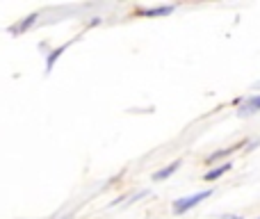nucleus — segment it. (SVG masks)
<instances>
[{
	"label": "nucleus",
	"mask_w": 260,
	"mask_h": 219,
	"mask_svg": "<svg viewBox=\"0 0 260 219\" xmlns=\"http://www.w3.org/2000/svg\"><path fill=\"white\" fill-rule=\"evenodd\" d=\"M221 219H244V217H240V215H221Z\"/></svg>",
	"instance_id": "nucleus-7"
},
{
	"label": "nucleus",
	"mask_w": 260,
	"mask_h": 219,
	"mask_svg": "<svg viewBox=\"0 0 260 219\" xmlns=\"http://www.w3.org/2000/svg\"><path fill=\"white\" fill-rule=\"evenodd\" d=\"M174 12V7H155V9H146V12H142L144 16H165V14H171Z\"/></svg>",
	"instance_id": "nucleus-5"
},
{
	"label": "nucleus",
	"mask_w": 260,
	"mask_h": 219,
	"mask_svg": "<svg viewBox=\"0 0 260 219\" xmlns=\"http://www.w3.org/2000/svg\"><path fill=\"white\" fill-rule=\"evenodd\" d=\"M238 146H240V144H235V146H231V148H224V151H217V153H212V155L208 158V162H212V160H219V158H226V155H229V153H233Z\"/></svg>",
	"instance_id": "nucleus-6"
},
{
	"label": "nucleus",
	"mask_w": 260,
	"mask_h": 219,
	"mask_svg": "<svg viewBox=\"0 0 260 219\" xmlns=\"http://www.w3.org/2000/svg\"><path fill=\"white\" fill-rule=\"evenodd\" d=\"M178 167H180V160L171 162V165L165 167V169H157L155 174H153V180H165V178H169V176H174L176 171H178Z\"/></svg>",
	"instance_id": "nucleus-2"
},
{
	"label": "nucleus",
	"mask_w": 260,
	"mask_h": 219,
	"mask_svg": "<svg viewBox=\"0 0 260 219\" xmlns=\"http://www.w3.org/2000/svg\"><path fill=\"white\" fill-rule=\"evenodd\" d=\"M212 194V190H203V192H197V194H189V197H183V199H176L174 201V215H183V212L192 210L194 206L208 199Z\"/></svg>",
	"instance_id": "nucleus-1"
},
{
	"label": "nucleus",
	"mask_w": 260,
	"mask_h": 219,
	"mask_svg": "<svg viewBox=\"0 0 260 219\" xmlns=\"http://www.w3.org/2000/svg\"><path fill=\"white\" fill-rule=\"evenodd\" d=\"M258 110H260V96H253V99H249L247 103L238 110V114L240 116H249V114H253V112H258Z\"/></svg>",
	"instance_id": "nucleus-3"
},
{
	"label": "nucleus",
	"mask_w": 260,
	"mask_h": 219,
	"mask_svg": "<svg viewBox=\"0 0 260 219\" xmlns=\"http://www.w3.org/2000/svg\"><path fill=\"white\" fill-rule=\"evenodd\" d=\"M231 167H233V162H226L224 167H217V169L208 171V174H206V178H208V180H215V178H219L221 174H226V171H231Z\"/></svg>",
	"instance_id": "nucleus-4"
}]
</instances>
